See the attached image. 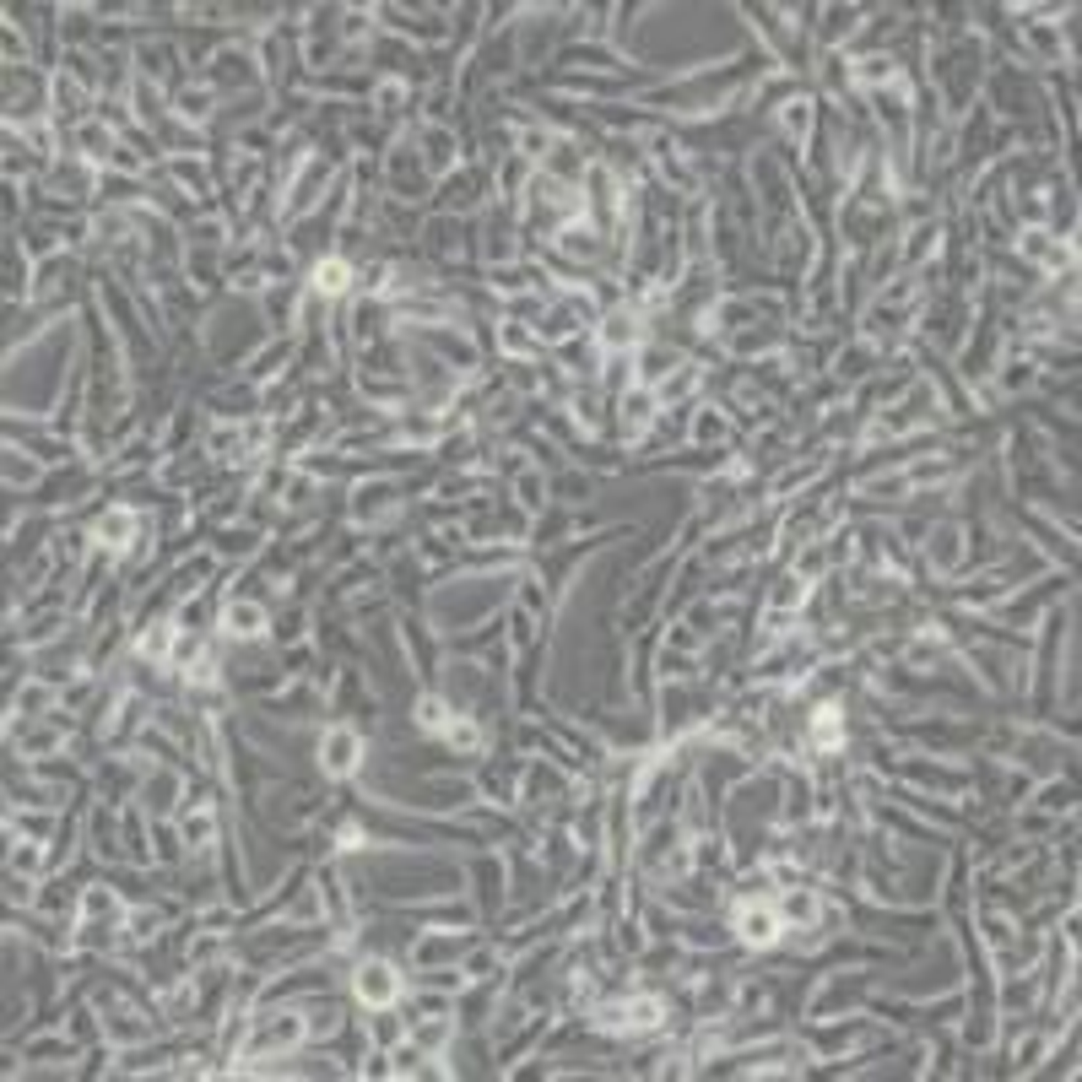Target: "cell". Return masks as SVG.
Wrapping results in <instances>:
<instances>
[{"mask_svg": "<svg viewBox=\"0 0 1082 1082\" xmlns=\"http://www.w3.org/2000/svg\"><path fill=\"white\" fill-rule=\"evenodd\" d=\"M206 839H212V818H206V812L184 818V844H206Z\"/></svg>", "mask_w": 1082, "mask_h": 1082, "instance_id": "cell-29", "label": "cell"}, {"mask_svg": "<svg viewBox=\"0 0 1082 1082\" xmlns=\"http://www.w3.org/2000/svg\"><path fill=\"white\" fill-rule=\"evenodd\" d=\"M222 634H228V639H260V634H265V606H254V601H228V606H222Z\"/></svg>", "mask_w": 1082, "mask_h": 1082, "instance_id": "cell-5", "label": "cell"}, {"mask_svg": "<svg viewBox=\"0 0 1082 1082\" xmlns=\"http://www.w3.org/2000/svg\"><path fill=\"white\" fill-rule=\"evenodd\" d=\"M520 147H525V157H553V135L547 130H525Z\"/></svg>", "mask_w": 1082, "mask_h": 1082, "instance_id": "cell-28", "label": "cell"}, {"mask_svg": "<svg viewBox=\"0 0 1082 1082\" xmlns=\"http://www.w3.org/2000/svg\"><path fill=\"white\" fill-rule=\"evenodd\" d=\"M347 287H352V265H347V260H319V265H314V293L335 298V293H347Z\"/></svg>", "mask_w": 1082, "mask_h": 1082, "instance_id": "cell-11", "label": "cell"}, {"mask_svg": "<svg viewBox=\"0 0 1082 1082\" xmlns=\"http://www.w3.org/2000/svg\"><path fill=\"white\" fill-rule=\"evenodd\" d=\"M195 660H200V634H190V628H184V634L174 639V655H168V666H174V671H184V666H195Z\"/></svg>", "mask_w": 1082, "mask_h": 1082, "instance_id": "cell-21", "label": "cell"}, {"mask_svg": "<svg viewBox=\"0 0 1082 1082\" xmlns=\"http://www.w3.org/2000/svg\"><path fill=\"white\" fill-rule=\"evenodd\" d=\"M449 715H455V709H449L444 698H423V704H417V725H423V731H444Z\"/></svg>", "mask_w": 1082, "mask_h": 1082, "instance_id": "cell-22", "label": "cell"}, {"mask_svg": "<svg viewBox=\"0 0 1082 1082\" xmlns=\"http://www.w3.org/2000/svg\"><path fill=\"white\" fill-rule=\"evenodd\" d=\"M12 871H38V850H33V844H17V850H12Z\"/></svg>", "mask_w": 1082, "mask_h": 1082, "instance_id": "cell-34", "label": "cell"}, {"mask_svg": "<svg viewBox=\"0 0 1082 1082\" xmlns=\"http://www.w3.org/2000/svg\"><path fill=\"white\" fill-rule=\"evenodd\" d=\"M179 114H184V119L212 114V93H195V87H190V93H179Z\"/></svg>", "mask_w": 1082, "mask_h": 1082, "instance_id": "cell-26", "label": "cell"}, {"mask_svg": "<svg viewBox=\"0 0 1082 1082\" xmlns=\"http://www.w3.org/2000/svg\"><path fill=\"white\" fill-rule=\"evenodd\" d=\"M779 920H785V925L812 931V925H818V899H812L806 888H790V893H785V904H779Z\"/></svg>", "mask_w": 1082, "mask_h": 1082, "instance_id": "cell-9", "label": "cell"}, {"mask_svg": "<svg viewBox=\"0 0 1082 1082\" xmlns=\"http://www.w3.org/2000/svg\"><path fill=\"white\" fill-rule=\"evenodd\" d=\"M504 347H509V352H530L536 342H530V335H525L520 325H504Z\"/></svg>", "mask_w": 1082, "mask_h": 1082, "instance_id": "cell-35", "label": "cell"}, {"mask_svg": "<svg viewBox=\"0 0 1082 1082\" xmlns=\"http://www.w3.org/2000/svg\"><path fill=\"white\" fill-rule=\"evenodd\" d=\"M44 704H49V693H44V688H28V693H22V709H44Z\"/></svg>", "mask_w": 1082, "mask_h": 1082, "instance_id": "cell-37", "label": "cell"}, {"mask_svg": "<svg viewBox=\"0 0 1082 1082\" xmlns=\"http://www.w3.org/2000/svg\"><path fill=\"white\" fill-rule=\"evenodd\" d=\"M1039 801H1045L1050 812H1055V806H1071V785H1050V790H1045Z\"/></svg>", "mask_w": 1082, "mask_h": 1082, "instance_id": "cell-36", "label": "cell"}, {"mask_svg": "<svg viewBox=\"0 0 1082 1082\" xmlns=\"http://www.w3.org/2000/svg\"><path fill=\"white\" fill-rule=\"evenodd\" d=\"M628 342H634V314H628V309H612V314L601 319V347H606V352H623Z\"/></svg>", "mask_w": 1082, "mask_h": 1082, "instance_id": "cell-13", "label": "cell"}, {"mask_svg": "<svg viewBox=\"0 0 1082 1082\" xmlns=\"http://www.w3.org/2000/svg\"><path fill=\"white\" fill-rule=\"evenodd\" d=\"M823 563H828V558H823V547H806V553L795 558V579H818V574H823Z\"/></svg>", "mask_w": 1082, "mask_h": 1082, "instance_id": "cell-27", "label": "cell"}, {"mask_svg": "<svg viewBox=\"0 0 1082 1082\" xmlns=\"http://www.w3.org/2000/svg\"><path fill=\"white\" fill-rule=\"evenodd\" d=\"M309 1029H303V1018H293V1012H282V1018H260V1034H254V1045H249V1055H265V1050H287V1045H298Z\"/></svg>", "mask_w": 1082, "mask_h": 1082, "instance_id": "cell-4", "label": "cell"}, {"mask_svg": "<svg viewBox=\"0 0 1082 1082\" xmlns=\"http://www.w3.org/2000/svg\"><path fill=\"white\" fill-rule=\"evenodd\" d=\"M174 795H179V774H168V769H163V774H152V779H147V790H141V806L152 812V818H163V812L174 806Z\"/></svg>", "mask_w": 1082, "mask_h": 1082, "instance_id": "cell-10", "label": "cell"}, {"mask_svg": "<svg viewBox=\"0 0 1082 1082\" xmlns=\"http://www.w3.org/2000/svg\"><path fill=\"white\" fill-rule=\"evenodd\" d=\"M785 130H790V135H806V130H812V103H806V98L785 103Z\"/></svg>", "mask_w": 1082, "mask_h": 1082, "instance_id": "cell-24", "label": "cell"}, {"mask_svg": "<svg viewBox=\"0 0 1082 1082\" xmlns=\"http://www.w3.org/2000/svg\"><path fill=\"white\" fill-rule=\"evenodd\" d=\"M925 558H931V569H958V558H964V530L958 525H936L931 530V541H925Z\"/></svg>", "mask_w": 1082, "mask_h": 1082, "instance_id": "cell-6", "label": "cell"}, {"mask_svg": "<svg viewBox=\"0 0 1082 1082\" xmlns=\"http://www.w3.org/2000/svg\"><path fill=\"white\" fill-rule=\"evenodd\" d=\"M98 536H103V547H125V541L135 536V514L130 509H109L98 520Z\"/></svg>", "mask_w": 1082, "mask_h": 1082, "instance_id": "cell-15", "label": "cell"}, {"mask_svg": "<svg viewBox=\"0 0 1082 1082\" xmlns=\"http://www.w3.org/2000/svg\"><path fill=\"white\" fill-rule=\"evenodd\" d=\"M439 736H444V747H455V753H477V747H482V731H477V720H471V715H449V725H444Z\"/></svg>", "mask_w": 1082, "mask_h": 1082, "instance_id": "cell-12", "label": "cell"}, {"mask_svg": "<svg viewBox=\"0 0 1082 1082\" xmlns=\"http://www.w3.org/2000/svg\"><path fill=\"white\" fill-rule=\"evenodd\" d=\"M82 920H109V925H125V904H119L109 888H87V893H82Z\"/></svg>", "mask_w": 1082, "mask_h": 1082, "instance_id": "cell-8", "label": "cell"}, {"mask_svg": "<svg viewBox=\"0 0 1082 1082\" xmlns=\"http://www.w3.org/2000/svg\"><path fill=\"white\" fill-rule=\"evenodd\" d=\"M449 157H455V152H449V135L433 130V135H428V163H433V168H449Z\"/></svg>", "mask_w": 1082, "mask_h": 1082, "instance_id": "cell-30", "label": "cell"}, {"mask_svg": "<svg viewBox=\"0 0 1082 1082\" xmlns=\"http://www.w3.org/2000/svg\"><path fill=\"white\" fill-rule=\"evenodd\" d=\"M135 650H141V660H163V666H168V655H174V628H168V623H152Z\"/></svg>", "mask_w": 1082, "mask_h": 1082, "instance_id": "cell-18", "label": "cell"}, {"mask_svg": "<svg viewBox=\"0 0 1082 1082\" xmlns=\"http://www.w3.org/2000/svg\"><path fill=\"white\" fill-rule=\"evenodd\" d=\"M335 1023H342V1006H335V1001H319V1006H309V1018H303V1029H309V1034H330Z\"/></svg>", "mask_w": 1082, "mask_h": 1082, "instance_id": "cell-20", "label": "cell"}, {"mask_svg": "<svg viewBox=\"0 0 1082 1082\" xmlns=\"http://www.w3.org/2000/svg\"><path fill=\"white\" fill-rule=\"evenodd\" d=\"M779 931H785V920L769 904H741L736 909V936L747 947H769V941H779Z\"/></svg>", "mask_w": 1082, "mask_h": 1082, "instance_id": "cell-3", "label": "cell"}, {"mask_svg": "<svg viewBox=\"0 0 1082 1082\" xmlns=\"http://www.w3.org/2000/svg\"><path fill=\"white\" fill-rule=\"evenodd\" d=\"M358 758H363V736H358L352 725H330V731L319 736V769H325L330 779H347V774L358 769Z\"/></svg>", "mask_w": 1082, "mask_h": 1082, "instance_id": "cell-1", "label": "cell"}, {"mask_svg": "<svg viewBox=\"0 0 1082 1082\" xmlns=\"http://www.w3.org/2000/svg\"><path fill=\"white\" fill-rule=\"evenodd\" d=\"M650 412H655V395H650L644 384L623 390V423H628V433H639V428L650 423Z\"/></svg>", "mask_w": 1082, "mask_h": 1082, "instance_id": "cell-14", "label": "cell"}, {"mask_svg": "<svg viewBox=\"0 0 1082 1082\" xmlns=\"http://www.w3.org/2000/svg\"><path fill=\"white\" fill-rule=\"evenodd\" d=\"M352 985H358V996L368 1001V1006H395L400 1001V974L384 964V958H368V964H358V974H352Z\"/></svg>", "mask_w": 1082, "mask_h": 1082, "instance_id": "cell-2", "label": "cell"}, {"mask_svg": "<svg viewBox=\"0 0 1082 1082\" xmlns=\"http://www.w3.org/2000/svg\"><path fill=\"white\" fill-rule=\"evenodd\" d=\"M839 741H844V715H839V709H823V715H818V725H812V747L834 753Z\"/></svg>", "mask_w": 1082, "mask_h": 1082, "instance_id": "cell-17", "label": "cell"}, {"mask_svg": "<svg viewBox=\"0 0 1082 1082\" xmlns=\"http://www.w3.org/2000/svg\"><path fill=\"white\" fill-rule=\"evenodd\" d=\"M390 498H395L390 488H363V493H358V514H363V520H368V514H384Z\"/></svg>", "mask_w": 1082, "mask_h": 1082, "instance_id": "cell-25", "label": "cell"}, {"mask_svg": "<svg viewBox=\"0 0 1082 1082\" xmlns=\"http://www.w3.org/2000/svg\"><path fill=\"white\" fill-rule=\"evenodd\" d=\"M623 1018H628V1034H650L666 1018V1001L660 996H634V1001H623Z\"/></svg>", "mask_w": 1082, "mask_h": 1082, "instance_id": "cell-7", "label": "cell"}, {"mask_svg": "<svg viewBox=\"0 0 1082 1082\" xmlns=\"http://www.w3.org/2000/svg\"><path fill=\"white\" fill-rule=\"evenodd\" d=\"M54 114H60L65 125H82V87H77V77H60V82H54Z\"/></svg>", "mask_w": 1082, "mask_h": 1082, "instance_id": "cell-16", "label": "cell"}, {"mask_svg": "<svg viewBox=\"0 0 1082 1082\" xmlns=\"http://www.w3.org/2000/svg\"><path fill=\"white\" fill-rule=\"evenodd\" d=\"M520 504H525V509H541V477H530V471L520 477Z\"/></svg>", "mask_w": 1082, "mask_h": 1082, "instance_id": "cell-31", "label": "cell"}, {"mask_svg": "<svg viewBox=\"0 0 1082 1082\" xmlns=\"http://www.w3.org/2000/svg\"><path fill=\"white\" fill-rule=\"evenodd\" d=\"M1029 379H1034V368H1029V363H1006V374H1001V384H1006V390H1023Z\"/></svg>", "mask_w": 1082, "mask_h": 1082, "instance_id": "cell-32", "label": "cell"}, {"mask_svg": "<svg viewBox=\"0 0 1082 1082\" xmlns=\"http://www.w3.org/2000/svg\"><path fill=\"white\" fill-rule=\"evenodd\" d=\"M855 77H860L866 87H883V82H893L899 71H893V60H888V54H866V60L855 65Z\"/></svg>", "mask_w": 1082, "mask_h": 1082, "instance_id": "cell-19", "label": "cell"}, {"mask_svg": "<svg viewBox=\"0 0 1082 1082\" xmlns=\"http://www.w3.org/2000/svg\"><path fill=\"white\" fill-rule=\"evenodd\" d=\"M6 477H12V482H33V477H38V465H33V460H17V455H12V460H6Z\"/></svg>", "mask_w": 1082, "mask_h": 1082, "instance_id": "cell-33", "label": "cell"}, {"mask_svg": "<svg viewBox=\"0 0 1082 1082\" xmlns=\"http://www.w3.org/2000/svg\"><path fill=\"white\" fill-rule=\"evenodd\" d=\"M125 936H130V941L157 936V915H152V909H130V915H125Z\"/></svg>", "mask_w": 1082, "mask_h": 1082, "instance_id": "cell-23", "label": "cell"}]
</instances>
